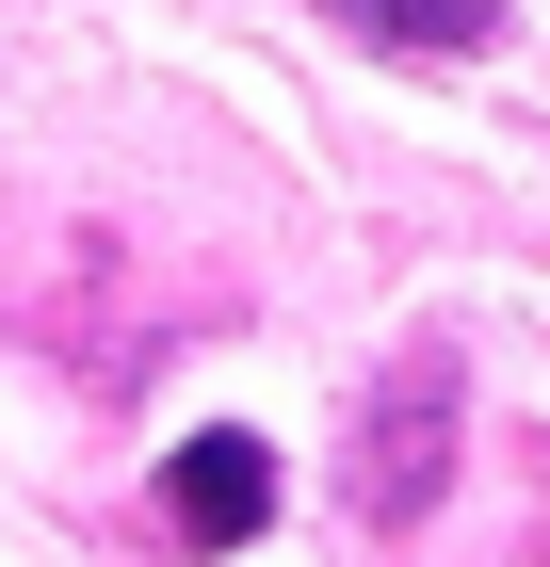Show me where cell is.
I'll return each mask as SVG.
<instances>
[{
	"mask_svg": "<svg viewBox=\"0 0 550 567\" xmlns=\"http://www.w3.org/2000/svg\"><path fill=\"white\" fill-rule=\"evenodd\" d=\"M454 454H469V357L454 341H405L356 390V437H340V503L373 535H422L437 503H454Z\"/></svg>",
	"mask_w": 550,
	"mask_h": 567,
	"instance_id": "obj_1",
	"label": "cell"
},
{
	"mask_svg": "<svg viewBox=\"0 0 550 567\" xmlns=\"http://www.w3.org/2000/svg\"><path fill=\"white\" fill-rule=\"evenodd\" d=\"M146 503H163L178 551H243V535L276 519V454H259L243 422H211V437H178V454H163V486H146Z\"/></svg>",
	"mask_w": 550,
	"mask_h": 567,
	"instance_id": "obj_2",
	"label": "cell"
},
{
	"mask_svg": "<svg viewBox=\"0 0 550 567\" xmlns=\"http://www.w3.org/2000/svg\"><path fill=\"white\" fill-rule=\"evenodd\" d=\"M373 49H486L502 33V0H340Z\"/></svg>",
	"mask_w": 550,
	"mask_h": 567,
	"instance_id": "obj_3",
	"label": "cell"
}]
</instances>
